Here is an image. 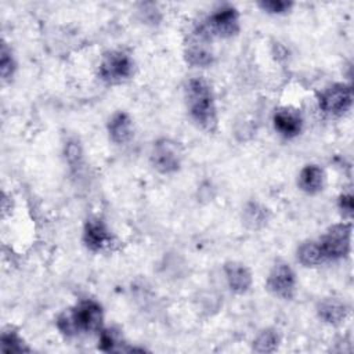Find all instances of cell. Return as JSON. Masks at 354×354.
<instances>
[{
	"label": "cell",
	"instance_id": "6da1fadb",
	"mask_svg": "<svg viewBox=\"0 0 354 354\" xmlns=\"http://www.w3.org/2000/svg\"><path fill=\"white\" fill-rule=\"evenodd\" d=\"M187 104L192 119L205 130L216 129L217 116L213 93L207 82L202 77H192L187 83Z\"/></svg>",
	"mask_w": 354,
	"mask_h": 354
},
{
	"label": "cell",
	"instance_id": "7a4b0ae2",
	"mask_svg": "<svg viewBox=\"0 0 354 354\" xmlns=\"http://www.w3.org/2000/svg\"><path fill=\"white\" fill-rule=\"evenodd\" d=\"M102 310L91 300L79 303L73 310L64 313L58 318V328L65 335H76L80 330L94 332L101 328Z\"/></svg>",
	"mask_w": 354,
	"mask_h": 354
},
{
	"label": "cell",
	"instance_id": "3957f363",
	"mask_svg": "<svg viewBox=\"0 0 354 354\" xmlns=\"http://www.w3.org/2000/svg\"><path fill=\"white\" fill-rule=\"evenodd\" d=\"M239 30V15L236 8L231 6H224L212 14L205 24L199 28L198 36L202 39L217 37H231Z\"/></svg>",
	"mask_w": 354,
	"mask_h": 354
},
{
	"label": "cell",
	"instance_id": "277c9868",
	"mask_svg": "<svg viewBox=\"0 0 354 354\" xmlns=\"http://www.w3.org/2000/svg\"><path fill=\"white\" fill-rule=\"evenodd\" d=\"M133 73L131 58L122 51L108 53L100 64V76L106 83H120Z\"/></svg>",
	"mask_w": 354,
	"mask_h": 354
},
{
	"label": "cell",
	"instance_id": "5b68a950",
	"mask_svg": "<svg viewBox=\"0 0 354 354\" xmlns=\"http://www.w3.org/2000/svg\"><path fill=\"white\" fill-rule=\"evenodd\" d=\"M350 224H337L329 228V231L319 241L325 260H336L344 257L350 250Z\"/></svg>",
	"mask_w": 354,
	"mask_h": 354
},
{
	"label": "cell",
	"instance_id": "8992f818",
	"mask_svg": "<svg viewBox=\"0 0 354 354\" xmlns=\"http://www.w3.org/2000/svg\"><path fill=\"white\" fill-rule=\"evenodd\" d=\"M351 88L347 84L336 83L326 88L319 97V106L330 115H342L351 105Z\"/></svg>",
	"mask_w": 354,
	"mask_h": 354
},
{
	"label": "cell",
	"instance_id": "52a82bcc",
	"mask_svg": "<svg viewBox=\"0 0 354 354\" xmlns=\"http://www.w3.org/2000/svg\"><path fill=\"white\" fill-rule=\"evenodd\" d=\"M267 286L275 296L282 299H290L295 295L296 286L293 270L285 263L277 264L268 275Z\"/></svg>",
	"mask_w": 354,
	"mask_h": 354
},
{
	"label": "cell",
	"instance_id": "ba28073f",
	"mask_svg": "<svg viewBox=\"0 0 354 354\" xmlns=\"http://www.w3.org/2000/svg\"><path fill=\"white\" fill-rule=\"evenodd\" d=\"M151 160L153 167L162 173L176 171L180 166V152L177 145L169 140L158 141L153 145Z\"/></svg>",
	"mask_w": 354,
	"mask_h": 354
},
{
	"label": "cell",
	"instance_id": "9c48e42d",
	"mask_svg": "<svg viewBox=\"0 0 354 354\" xmlns=\"http://www.w3.org/2000/svg\"><path fill=\"white\" fill-rule=\"evenodd\" d=\"M301 116L292 108H279L274 115V126L283 137H295L301 130Z\"/></svg>",
	"mask_w": 354,
	"mask_h": 354
},
{
	"label": "cell",
	"instance_id": "30bf717a",
	"mask_svg": "<svg viewBox=\"0 0 354 354\" xmlns=\"http://www.w3.org/2000/svg\"><path fill=\"white\" fill-rule=\"evenodd\" d=\"M224 272H225L227 282L234 292L245 293L250 288L252 274L248 270V267H245L243 264L235 263V261L227 263L224 267Z\"/></svg>",
	"mask_w": 354,
	"mask_h": 354
},
{
	"label": "cell",
	"instance_id": "8fae6325",
	"mask_svg": "<svg viewBox=\"0 0 354 354\" xmlns=\"http://www.w3.org/2000/svg\"><path fill=\"white\" fill-rule=\"evenodd\" d=\"M83 238H84V243L87 245V248L91 250H101L111 241L106 227L100 220L87 221V224L84 227Z\"/></svg>",
	"mask_w": 354,
	"mask_h": 354
},
{
	"label": "cell",
	"instance_id": "7c38bea8",
	"mask_svg": "<svg viewBox=\"0 0 354 354\" xmlns=\"http://www.w3.org/2000/svg\"><path fill=\"white\" fill-rule=\"evenodd\" d=\"M299 185L308 194L318 192L324 185V171L315 165L306 166L299 176Z\"/></svg>",
	"mask_w": 354,
	"mask_h": 354
},
{
	"label": "cell",
	"instance_id": "4fadbf2b",
	"mask_svg": "<svg viewBox=\"0 0 354 354\" xmlns=\"http://www.w3.org/2000/svg\"><path fill=\"white\" fill-rule=\"evenodd\" d=\"M108 130H109L111 138L115 142L123 144V142L129 141L131 137V133H133L131 131V120L126 113L119 112L111 119V122L108 124Z\"/></svg>",
	"mask_w": 354,
	"mask_h": 354
},
{
	"label": "cell",
	"instance_id": "5bb4252c",
	"mask_svg": "<svg viewBox=\"0 0 354 354\" xmlns=\"http://www.w3.org/2000/svg\"><path fill=\"white\" fill-rule=\"evenodd\" d=\"M346 306L337 299H325L318 306L319 317L329 324H339L346 317Z\"/></svg>",
	"mask_w": 354,
	"mask_h": 354
},
{
	"label": "cell",
	"instance_id": "9a60e30c",
	"mask_svg": "<svg viewBox=\"0 0 354 354\" xmlns=\"http://www.w3.org/2000/svg\"><path fill=\"white\" fill-rule=\"evenodd\" d=\"M297 259L306 267H314L325 261V256L322 253L319 242H314V241L306 242L300 246L297 252Z\"/></svg>",
	"mask_w": 354,
	"mask_h": 354
},
{
	"label": "cell",
	"instance_id": "2e32d148",
	"mask_svg": "<svg viewBox=\"0 0 354 354\" xmlns=\"http://www.w3.org/2000/svg\"><path fill=\"white\" fill-rule=\"evenodd\" d=\"M185 58L189 64L198 65V66H206L210 65L213 61L212 53L207 50V47L199 41L192 43L185 53Z\"/></svg>",
	"mask_w": 354,
	"mask_h": 354
},
{
	"label": "cell",
	"instance_id": "e0dca14e",
	"mask_svg": "<svg viewBox=\"0 0 354 354\" xmlns=\"http://www.w3.org/2000/svg\"><path fill=\"white\" fill-rule=\"evenodd\" d=\"M278 344V336L272 330H264L254 340V350L259 353L274 351Z\"/></svg>",
	"mask_w": 354,
	"mask_h": 354
},
{
	"label": "cell",
	"instance_id": "ac0fdd59",
	"mask_svg": "<svg viewBox=\"0 0 354 354\" xmlns=\"http://www.w3.org/2000/svg\"><path fill=\"white\" fill-rule=\"evenodd\" d=\"M1 350L8 351V353H19L26 350L21 342V339L12 333V332H6L1 336Z\"/></svg>",
	"mask_w": 354,
	"mask_h": 354
},
{
	"label": "cell",
	"instance_id": "d6986e66",
	"mask_svg": "<svg viewBox=\"0 0 354 354\" xmlns=\"http://www.w3.org/2000/svg\"><path fill=\"white\" fill-rule=\"evenodd\" d=\"M14 59L11 57V51L7 48L6 43L1 46V59H0V69H1V76L4 79L10 77L14 72Z\"/></svg>",
	"mask_w": 354,
	"mask_h": 354
},
{
	"label": "cell",
	"instance_id": "ffe728a7",
	"mask_svg": "<svg viewBox=\"0 0 354 354\" xmlns=\"http://www.w3.org/2000/svg\"><path fill=\"white\" fill-rule=\"evenodd\" d=\"M259 6L271 14H281L288 11L293 4L290 1H283V0H270V1H260Z\"/></svg>",
	"mask_w": 354,
	"mask_h": 354
},
{
	"label": "cell",
	"instance_id": "44dd1931",
	"mask_svg": "<svg viewBox=\"0 0 354 354\" xmlns=\"http://www.w3.org/2000/svg\"><path fill=\"white\" fill-rule=\"evenodd\" d=\"M118 344V335L116 332L106 329L101 332L100 336V348L104 351H113Z\"/></svg>",
	"mask_w": 354,
	"mask_h": 354
},
{
	"label": "cell",
	"instance_id": "7402d4cb",
	"mask_svg": "<svg viewBox=\"0 0 354 354\" xmlns=\"http://www.w3.org/2000/svg\"><path fill=\"white\" fill-rule=\"evenodd\" d=\"M339 206L343 210V213H346L347 216H351L353 213V196L350 194L342 195L339 199Z\"/></svg>",
	"mask_w": 354,
	"mask_h": 354
}]
</instances>
